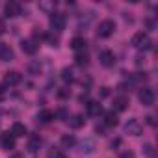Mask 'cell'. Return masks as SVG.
Returning a JSON list of instances; mask_svg holds the SVG:
<instances>
[{
	"label": "cell",
	"mask_w": 158,
	"mask_h": 158,
	"mask_svg": "<svg viewBox=\"0 0 158 158\" xmlns=\"http://www.w3.org/2000/svg\"><path fill=\"white\" fill-rule=\"evenodd\" d=\"M130 43H132L134 48H141V50H147V48H151V45H152L149 34H145V32H136V34L132 35V41H130Z\"/></svg>",
	"instance_id": "cell-1"
},
{
	"label": "cell",
	"mask_w": 158,
	"mask_h": 158,
	"mask_svg": "<svg viewBox=\"0 0 158 158\" xmlns=\"http://www.w3.org/2000/svg\"><path fill=\"white\" fill-rule=\"evenodd\" d=\"M114 32H115V23H114L112 19L102 21V23L99 24V28H97V35H99V37H102V39H106V37L114 35Z\"/></svg>",
	"instance_id": "cell-2"
},
{
	"label": "cell",
	"mask_w": 158,
	"mask_h": 158,
	"mask_svg": "<svg viewBox=\"0 0 158 158\" xmlns=\"http://www.w3.org/2000/svg\"><path fill=\"white\" fill-rule=\"evenodd\" d=\"M48 24L54 32H63L65 30V24H67V19L63 13H52L50 19H48Z\"/></svg>",
	"instance_id": "cell-3"
},
{
	"label": "cell",
	"mask_w": 158,
	"mask_h": 158,
	"mask_svg": "<svg viewBox=\"0 0 158 158\" xmlns=\"http://www.w3.org/2000/svg\"><path fill=\"white\" fill-rule=\"evenodd\" d=\"M138 99L143 106H152L154 104V91L151 88H141L138 93Z\"/></svg>",
	"instance_id": "cell-4"
},
{
	"label": "cell",
	"mask_w": 158,
	"mask_h": 158,
	"mask_svg": "<svg viewBox=\"0 0 158 158\" xmlns=\"http://www.w3.org/2000/svg\"><path fill=\"white\" fill-rule=\"evenodd\" d=\"M125 132L130 134V136H139L143 132V127H141V123L138 119H128L127 125H125Z\"/></svg>",
	"instance_id": "cell-5"
},
{
	"label": "cell",
	"mask_w": 158,
	"mask_h": 158,
	"mask_svg": "<svg viewBox=\"0 0 158 158\" xmlns=\"http://www.w3.org/2000/svg\"><path fill=\"white\" fill-rule=\"evenodd\" d=\"M4 15H6V17H19V15H21V4L15 2V0L6 2V4H4Z\"/></svg>",
	"instance_id": "cell-6"
},
{
	"label": "cell",
	"mask_w": 158,
	"mask_h": 158,
	"mask_svg": "<svg viewBox=\"0 0 158 158\" xmlns=\"http://www.w3.org/2000/svg\"><path fill=\"white\" fill-rule=\"evenodd\" d=\"M21 48H23L24 54L34 56V54L37 52V48H39V43H37L35 39H23V41H21Z\"/></svg>",
	"instance_id": "cell-7"
},
{
	"label": "cell",
	"mask_w": 158,
	"mask_h": 158,
	"mask_svg": "<svg viewBox=\"0 0 158 158\" xmlns=\"http://www.w3.org/2000/svg\"><path fill=\"white\" fill-rule=\"evenodd\" d=\"M99 61L102 67H114L115 65V54L112 50H102L99 54Z\"/></svg>",
	"instance_id": "cell-8"
},
{
	"label": "cell",
	"mask_w": 158,
	"mask_h": 158,
	"mask_svg": "<svg viewBox=\"0 0 158 158\" xmlns=\"http://www.w3.org/2000/svg\"><path fill=\"white\" fill-rule=\"evenodd\" d=\"M128 106H130L128 97L119 95V97H115V99H114V110H115V112H125V110H128Z\"/></svg>",
	"instance_id": "cell-9"
},
{
	"label": "cell",
	"mask_w": 158,
	"mask_h": 158,
	"mask_svg": "<svg viewBox=\"0 0 158 158\" xmlns=\"http://www.w3.org/2000/svg\"><path fill=\"white\" fill-rule=\"evenodd\" d=\"M21 73H17V71H10V73H6L4 74V84L6 86H17V84H21Z\"/></svg>",
	"instance_id": "cell-10"
},
{
	"label": "cell",
	"mask_w": 158,
	"mask_h": 158,
	"mask_svg": "<svg viewBox=\"0 0 158 158\" xmlns=\"http://www.w3.org/2000/svg\"><path fill=\"white\" fill-rule=\"evenodd\" d=\"M13 58H15L13 48L10 45H6V43H0V60L2 61H11Z\"/></svg>",
	"instance_id": "cell-11"
},
{
	"label": "cell",
	"mask_w": 158,
	"mask_h": 158,
	"mask_svg": "<svg viewBox=\"0 0 158 158\" xmlns=\"http://www.w3.org/2000/svg\"><path fill=\"white\" fill-rule=\"evenodd\" d=\"M67 123H69L71 128H82V127L86 125V119H84V115H80V114H74V115L67 117Z\"/></svg>",
	"instance_id": "cell-12"
},
{
	"label": "cell",
	"mask_w": 158,
	"mask_h": 158,
	"mask_svg": "<svg viewBox=\"0 0 158 158\" xmlns=\"http://www.w3.org/2000/svg\"><path fill=\"white\" fill-rule=\"evenodd\" d=\"M102 114V104L99 101H89L88 102V115L91 117H99Z\"/></svg>",
	"instance_id": "cell-13"
},
{
	"label": "cell",
	"mask_w": 158,
	"mask_h": 158,
	"mask_svg": "<svg viewBox=\"0 0 158 158\" xmlns=\"http://www.w3.org/2000/svg\"><path fill=\"white\" fill-rule=\"evenodd\" d=\"M86 39L84 37H80V35H78V37H73L71 39V48L74 50V52H84L86 50Z\"/></svg>",
	"instance_id": "cell-14"
},
{
	"label": "cell",
	"mask_w": 158,
	"mask_h": 158,
	"mask_svg": "<svg viewBox=\"0 0 158 158\" xmlns=\"http://www.w3.org/2000/svg\"><path fill=\"white\" fill-rule=\"evenodd\" d=\"M0 143H2V147L4 149H15V138L10 134V132H6V134H2V139H0Z\"/></svg>",
	"instance_id": "cell-15"
},
{
	"label": "cell",
	"mask_w": 158,
	"mask_h": 158,
	"mask_svg": "<svg viewBox=\"0 0 158 158\" xmlns=\"http://www.w3.org/2000/svg\"><path fill=\"white\" fill-rule=\"evenodd\" d=\"M119 121H117V114L114 112V110H110V112H104V125L106 127H115Z\"/></svg>",
	"instance_id": "cell-16"
},
{
	"label": "cell",
	"mask_w": 158,
	"mask_h": 158,
	"mask_svg": "<svg viewBox=\"0 0 158 158\" xmlns=\"http://www.w3.org/2000/svg\"><path fill=\"white\" fill-rule=\"evenodd\" d=\"M13 138H23L24 134H26V127L23 125V123H13V127H11V132H10Z\"/></svg>",
	"instance_id": "cell-17"
},
{
	"label": "cell",
	"mask_w": 158,
	"mask_h": 158,
	"mask_svg": "<svg viewBox=\"0 0 158 158\" xmlns=\"http://www.w3.org/2000/svg\"><path fill=\"white\" fill-rule=\"evenodd\" d=\"M41 143H43V139H41L39 136H32V138L28 139V151H30V152H37L39 147H41Z\"/></svg>",
	"instance_id": "cell-18"
},
{
	"label": "cell",
	"mask_w": 158,
	"mask_h": 158,
	"mask_svg": "<svg viewBox=\"0 0 158 158\" xmlns=\"http://www.w3.org/2000/svg\"><path fill=\"white\" fill-rule=\"evenodd\" d=\"M54 117H56V115H54L52 110H41V112L37 114V119H39L41 123H50Z\"/></svg>",
	"instance_id": "cell-19"
},
{
	"label": "cell",
	"mask_w": 158,
	"mask_h": 158,
	"mask_svg": "<svg viewBox=\"0 0 158 158\" xmlns=\"http://www.w3.org/2000/svg\"><path fill=\"white\" fill-rule=\"evenodd\" d=\"M74 143H76V139H74L73 134H63V136H61V145H63L65 149H73Z\"/></svg>",
	"instance_id": "cell-20"
},
{
	"label": "cell",
	"mask_w": 158,
	"mask_h": 158,
	"mask_svg": "<svg viewBox=\"0 0 158 158\" xmlns=\"http://www.w3.org/2000/svg\"><path fill=\"white\" fill-rule=\"evenodd\" d=\"M39 10H43V11H47V13H54V10H56V2L54 0H48V2H39Z\"/></svg>",
	"instance_id": "cell-21"
},
{
	"label": "cell",
	"mask_w": 158,
	"mask_h": 158,
	"mask_svg": "<svg viewBox=\"0 0 158 158\" xmlns=\"http://www.w3.org/2000/svg\"><path fill=\"white\" fill-rule=\"evenodd\" d=\"M74 60H76V65H80V67L88 65V54H86V52H76Z\"/></svg>",
	"instance_id": "cell-22"
},
{
	"label": "cell",
	"mask_w": 158,
	"mask_h": 158,
	"mask_svg": "<svg viewBox=\"0 0 158 158\" xmlns=\"http://www.w3.org/2000/svg\"><path fill=\"white\" fill-rule=\"evenodd\" d=\"M61 80H63V82H69V84L74 80V74H73V71H71L69 67H65V69L61 71Z\"/></svg>",
	"instance_id": "cell-23"
},
{
	"label": "cell",
	"mask_w": 158,
	"mask_h": 158,
	"mask_svg": "<svg viewBox=\"0 0 158 158\" xmlns=\"http://www.w3.org/2000/svg\"><path fill=\"white\" fill-rule=\"evenodd\" d=\"M28 69H30V74H39L41 73V63L39 61H32Z\"/></svg>",
	"instance_id": "cell-24"
},
{
	"label": "cell",
	"mask_w": 158,
	"mask_h": 158,
	"mask_svg": "<svg viewBox=\"0 0 158 158\" xmlns=\"http://www.w3.org/2000/svg\"><path fill=\"white\" fill-rule=\"evenodd\" d=\"M47 158H65V154L60 149H50L48 154H47Z\"/></svg>",
	"instance_id": "cell-25"
},
{
	"label": "cell",
	"mask_w": 158,
	"mask_h": 158,
	"mask_svg": "<svg viewBox=\"0 0 158 158\" xmlns=\"http://www.w3.org/2000/svg\"><path fill=\"white\" fill-rule=\"evenodd\" d=\"M143 152H145V154H147L149 158H152V156H154V151H152V145H151V143H145V145H143Z\"/></svg>",
	"instance_id": "cell-26"
},
{
	"label": "cell",
	"mask_w": 158,
	"mask_h": 158,
	"mask_svg": "<svg viewBox=\"0 0 158 158\" xmlns=\"http://www.w3.org/2000/svg\"><path fill=\"white\" fill-rule=\"evenodd\" d=\"M54 115H58V117H60L61 121H67V117H69V115H67V112H65V108L58 110V114H54Z\"/></svg>",
	"instance_id": "cell-27"
},
{
	"label": "cell",
	"mask_w": 158,
	"mask_h": 158,
	"mask_svg": "<svg viewBox=\"0 0 158 158\" xmlns=\"http://www.w3.org/2000/svg\"><path fill=\"white\" fill-rule=\"evenodd\" d=\"M119 158H136V154H134L132 151H123V152L119 154Z\"/></svg>",
	"instance_id": "cell-28"
},
{
	"label": "cell",
	"mask_w": 158,
	"mask_h": 158,
	"mask_svg": "<svg viewBox=\"0 0 158 158\" xmlns=\"http://www.w3.org/2000/svg\"><path fill=\"white\" fill-rule=\"evenodd\" d=\"M58 97H61V99H65V97H69V89H67V88H61V89L58 91Z\"/></svg>",
	"instance_id": "cell-29"
},
{
	"label": "cell",
	"mask_w": 158,
	"mask_h": 158,
	"mask_svg": "<svg viewBox=\"0 0 158 158\" xmlns=\"http://www.w3.org/2000/svg\"><path fill=\"white\" fill-rule=\"evenodd\" d=\"M4 32H6V23L0 19V34H4Z\"/></svg>",
	"instance_id": "cell-30"
},
{
	"label": "cell",
	"mask_w": 158,
	"mask_h": 158,
	"mask_svg": "<svg viewBox=\"0 0 158 158\" xmlns=\"http://www.w3.org/2000/svg\"><path fill=\"white\" fill-rule=\"evenodd\" d=\"M10 158H24V156H23V154H21V152H13V154H11V156H10Z\"/></svg>",
	"instance_id": "cell-31"
},
{
	"label": "cell",
	"mask_w": 158,
	"mask_h": 158,
	"mask_svg": "<svg viewBox=\"0 0 158 158\" xmlns=\"http://www.w3.org/2000/svg\"><path fill=\"white\" fill-rule=\"evenodd\" d=\"M2 99H4V86L0 84V101H2Z\"/></svg>",
	"instance_id": "cell-32"
},
{
	"label": "cell",
	"mask_w": 158,
	"mask_h": 158,
	"mask_svg": "<svg viewBox=\"0 0 158 158\" xmlns=\"http://www.w3.org/2000/svg\"><path fill=\"white\" fill-rule=\"evenodd\" d=\"M117 145H121V139H115V141H112V147H117Z\"/></svg>",
	"instance_id": "cell-33"
}]
</instances>
